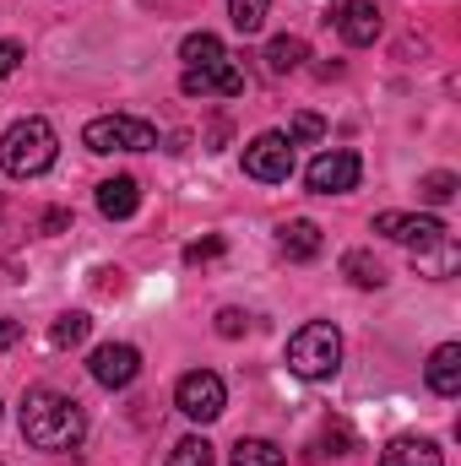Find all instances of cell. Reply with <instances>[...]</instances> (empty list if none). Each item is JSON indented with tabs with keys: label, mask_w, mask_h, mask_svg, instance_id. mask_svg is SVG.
<instances>
[{
	"label": "cell",
	"mask_w": 461,
	"mask_h": 466,
	"mask_svg": "<svg viewBox=\"0 0 461 466\" xmlns=\"http://www.w3.org/2000/svg\"><path fill=\"white\" fill-rule=\"evenodd\" d=\"M82 434H87V412L77 396L49 390V385H33L22 396V440L33 451H77Z\"/></svg>",
	"instance_id": "obj_1"
},
{
	"label": "cell",
	"mask_w": 461,
	"mask_h": 466,
	"mask_svg": "<svg viewBox=\"0 0 461 466\" xmlns=\"http://www.w3.org/2000/svg\"><path fill=\"white\" fill-rule=\"evenodd\" d=\"M55 152H60L55 125L38 119V115L16 119V125L0 136V168H5L11 179H38L44 168H55Z\"/></svg>",
	"instance_id": "obj_2"
},
{
	"label": "cell",
	"mask_w": 461,
	"mask_h": 466,
	"mask_svg": "<svg viewBox=\"0 0 461 466\" xmlns=\"http://www.w3.org/2000/svg\"><path fill=\"white\" fill-rule=\"evenodd\" d=\"M288 369L299 380H332L343 369V337H337V326H326V320L299 326L288 337Z\"/></svg>",
	"instance_id": "obj_3"
},
{
	"label": "cell",
	"mask_w": 461,
	"mask_h": 466,
	"mask_svg": "<svg viewBox=\"0 0 461 466\" xmlns=\"http://www.w3.org/2000/svg\"><path fill=\"white\" fill-rule=\"evenodd\" d=\"M82 141H87V152H152L158 130L147 119H130V115H98V119H87Z\"/></svg>",
	"instance_id": "obj_4"
},
{
	"label": "cell",
	"mask_w": 461,
	"mask_h": 466,
	"mask_svg": "<svg viewBox=\"0 0 461 466\" xmlns=\"http://www.w3.org/2000/svg\"><path fill=\"white\" fill-rule=\"evenodd\" d=\"M174 407H179L190 423H212V418H223L229 390H223V380H218L212 369H190V374L174 385Z\"/></svg>",
	"instance_id": "obj_5"
},
{
	"label": "cell",
	"mask_w": 461,
	"mask_h": 466,
	"mask_svg": "<svg viewBox=\"0 0 461 466\" xmlns=\"http://www.w3.org/2000/svg\"><path fill=\"white\" fill-rule=\"evenodd\" d=\"M244 174L261 179V185H282L293 174V141L282 130H261L250 147H244Z\"/></svg>",
	"instance_id": "obj_6"
},
{
	"label": "cell",
	"mask_w": 461,
	"mask_h": 466,
	"mask_svg": "<svg viewBox=\"0 0 461 466\" xmlns=\"http://www.w3.org/2000/svg\"><path fill=\"white\" fill-rule=\"evenodd\" d=\"M358 174H364L358 152L332 147V152H321V157L304 168V185H310L315 196H347V190H358Z\"/></svg>",
	"instance_id": "obj_7"
},
{
	"label": "cell",
	"mask_w": 461,
	"mask_h": 466,
	"mask_svg": "<svg viewBox=\"0 0 461 466\" xmlns=\"http://www.w3.org/2000/svg\"><path fill=\"white\" fill-rule=\"evenodd\" d=\"M369 228L385 233V238H396V244H413V249H429V244H440V238L451 233L440 218H413V212H380Z\"/></svg>",
	"instance_id": "obj_8"
},
{
	"label": "cell",
	"mask_w": 461,
	"mask_h": 466,
	"mask_svg": "<svg viewBox=\"0 0 461 466\" xmlns=\"http://www.w3.org/2000/svg\"><path fill=\"white\" fill-rule=\"evenodd\" d=\"M332 22H337L343 44H353V49L380 38V5L374 0H332Z\"/></svg>",
	"instance_id": "obj_9"
},
{
	"label": "cell",
	"mask_w": 461,
	"mask_h": 466,
	"mask_svg": "<svg viewBox=\"0 0 461 466\" xmlns=\"http://www.w3.org/2000/svg\"><path fill=\"white\" fill-rule=\"evenodd\" d=\"M93 380L104 385V390H125L136 374H141V352L130 348V342H104V348L93 352Z\"/></svg>",
	"instance_id": "obj_10"
},
{
	"label": "cell",
	"mask_w": 461,
	"mask_h": 466,
	"mask_svg": "<svg viewBox=\"0 0 461 466\" xmlns=\"http://www.w3.org/2000/svg\"><path fill=\"white\" fill-rule=\"evenodd\" d=\"M179 87L190 98H239L244 93V71L233 60H218V66H201V71H185Z\"/></svg>",
	"instance_id": "obj_11"
},
{
	"label": "cell",
	"mask_w": 461,
	"mask_h": 466,
	"mask_svg": "<svg viewBox=\"0 0 461 466\" xmlns=\"http://www.w3.org/2000/svg\"><path fill=\"white\" fill-rule=\"evenodd\" d=\"M380 466H446L440 445L424 440V434H396L385 451H380Z\"/></svg>",
	"instance_id": "obj_12"
},
{
	"label": "cell",
	"mask_w": 461,
	"mask_h": 466,
	"mask_svg": "<svg viewBox=\"0 0 461 466\" xmlns=\"http://www.w3.org/2000/svg\"><path fill=\"white\" fill-rule=\"evenodd\" d=\"M136 207H141V185H136L130 174H115V179H104V185H98V212H104L109 223L136 218Z\"/></svg>",
	"instance_id": "obj_13"
},
{
	"label": "cell",
	"mask_w": 461,
	"mask_h": 466,
	"mask_svg": "<svg viewBox=\"0 0 461 466\" xmlns=\"http://www.w3.org/2000/svg\"><path fill=\"white\" fill-rule=\"evenodd\" d=\"M424 380H429V390H435V396H456V390H461V348H456V342H446V348L429 352Z\"/></svg>",
	"instance_id": "obj_14"
},
{
	"label": "cell",
	"mask_w": 461,
	"mask_h": 466,
	"mask_svg": "<svg viewBox=\"0 0 461 466\" xmlns=\"http://www.w3.org/2000/svg\"><path fill=\"white\" fill-rule=\"evenodd\" d=\"M277 244H282V255H288V260H315L326 238H321V228H315L310 218H293V223H282V228H277Z\"/></svg>",
	"instance_id": "obj_15"
},
{
	"label": "cell",
	"mask_w": 461,
	"mask_h": 466,
	"mask_svg": "<svg viewBox=\"0 0 461 466\" xmlns=\"http://www.w3.org/2000/svg\"><path fill=\"white\" fill-rule=\"evenodd\" d=\"M413 266H418V277H435V282H440V277H451V271L461 266V249H456V238L446 233L440 244H429V249H418V260H413Z\"/></svg>",
	"instance_id": "obj_16"
},
{
	"label": "cell",
	"mask_w": 461,
	"mask_h": 466,
	"mask_svg": "<svg viewBox=\"0 0 461 466\" xmlns=\"http://www.w3.org/2000/svg\"><path fill=\"white\" fill-rule=\"evenodd\" d=\"M304 60H310V49H304V38H293V33H282V38L266 44V71H271V76H288V71H299Z\"/></svg>",
	"instance_id": "obj_17"
},
{
	"label": "cell",
	"mask_w": 461,
	"mask_h": 466,
	"mask_svg": "<svg viewBox=\"0 0 461 466\" xmlns=\"http://www.w3.org/2000/svg\"><path fill=\"white\" fill-rule=\"evenodd\" d=\"M179 60H185V71H201V66H218V60H229V55H223V38H218V33H190V38L179 44Z\"/></svg>",
	"instance_id": "obj_18"
},
{
	"label": "cell",
	"mask_w": 461,
	"mask_h": 466,
	"mask_svg": "<svg viewBox=\"0 0 461 466\" xmlns=\"http://www.w3.org/2000/svg\"><path fill=\"white\" fill-rule=\"evenodd\" d=\"M343 277L353 288H385V266L369 255V249H347L343 255Z\"/></svg>",
	"instance_id": "obj_19"
},
{
	"label": "cell",
	"mask_w": 461,
	"mask_h": 466,
	"mask_svg": "<svg viewBox=\"0 0 461 466\" xmlns=\"http://www.w3.org/2000/svg\"><path fill=\"white\" fill-rule=\"evenodd\" d=\"M87 331H93V320H87L82 309H66V315L49 326V348H60V352H66V348H82V342H87Z\"/></svg>",
	"instance_id": "obj_20"
},
{
	"label": "cell",
	"mask_w": 461,
	"mask_h": 466,
	"mask_svg": "<svg viewBox=\"0 0 461 466\" xmlns=\"http://www.w3.org/2000/svg\"><path fill=\"white\" fill-rule=\"evenodd\" d=\"M288 456L271 445V440H239L233 445V456H229V466H282Z\"/></svg>",
	"instance_id": "obj_21"
},
{
	"label": "cell",
	"mask_w": 461,
	"mask_h": 466,
	"mask_svg": "<svg viewBox=\"0 0 461 466\" xmlns=\"http://www.w3.org/2000/svg\"><path fill=\"white\" fill-rule=\"evenodd\" d=\"M169 466H218V456H212V445H207L201 434H185V440L169 451Z\"/></svg>",
	"instance_id": "obj_22"
},
{
	"label": "cell",
	"mask_w": 461,
	"mask_h": 466,
	"mask_svg": "<svg viewBox=\"0 0 461 466\" xmlns=\"http://www.w3.org/2000/svg\"><path fill=\"white\" fill-rule=\"evenodd\" d=\"M456 190H461V179H456V174H446V168H435V174H424V179H418V196H424L429 207H446Z\"/></svg>",
	"instance_id": "obj_23"
},
{
	"label": "cell",
	"mask_w": 461,
	"mask_h": 466,
	"mask_svg": "<svg viewBox=\"0 0 461 466\" xmlns=\"http://www.w3.org/2000/svg\"><path fill=\"white\" fill-rule=\"evenodd\" d=\"M266 11H271V0H229V22L239 33H261Z\"/></svg>",
	"instance_id": "obj_24"
},
{
	"label": "cell",
	"mask_w": 461,
	"mask_h": 466,
	"mask_svg": "<svg viewBox=\"0 0 461 466\" xmlns=\"http://www.w3.org/2000/svg\"><path fill=\"white\" fill-rule=\"evenodd\" d=\"M282 136H288L293 147H299V141H321V136H326V119H321V115H310V109H304V115H293V125H288Z\"/></svg>",
	"instance_id": "obj_25"
},
{
	"label": "cell",
	"mask_w": 461,
	"mask_h": 466,
	"mask_svg": "<svg viewBox=\"0 0 461 466\" xmlns=\"http://www.w3.org/2000/svg\"><path fill=\"white\" fill-rule=\"evenodd\" d=\"M218 255H223V233H207V238L185 244V266H207V260H218Z\"/></svg>",
	"instance_id": "obj_26"
},
{
	"label": "cell",
	"mask_w": 461,
	"mask_h": 466,
	"mask_svg": "<svg viewBox=\"0 0 461 466\" xmlns=\"http://www.w3.org/2000/svg\"><path fill=\"white\" fill-rule=\"evenodd\" d=\"M244 331H250V315H244V309H218V337H244Z\"/></svg>",
	"instance_id": "obj_27"
},
{
	"label": "cell",
	"mask_w": 461,
	"mask_h": 466,
	"mask_svg": "<svg viewBox=\"0 0 461 466\" xmlns=\"http://www.w3.org/2000/svg\"><path fill=\"white\" fill-rule=\"evenodd\" d=\"M16 66H22V44L16 38H0V82L16 76Z\"/></svg>",
	"instance_id": "obj_28"
},
{
	"label": "cell",
	"mask_w": 461,
	"mask_h": 466,
	"mask_svg": "<svg viewBox=\"0 0 461 466\" xmlns=\"http://www.w3.org/2000/svg\"><path fill=\"white\" fill-rule=\"evenodd\" d=\"M22 342V320H0V352Z\"/></svg>",
	"instance_id": "obj_29"
},
{
	"label": "cell",
	"mask_w": 461,
	"mask_h": 466,
	"mask_svg": "<svg viewBox=\"0 0 461 466\" xmlns=\"http://www.w3.org/2000/svg\"><path fill=\"white\" fill-rule=\"evenodd\" d=\"M66 223H71V212H44V223H38V228H44V233H60Z\"/></svg>",
	"instance_id": "obj_30"
}]
</instances>
